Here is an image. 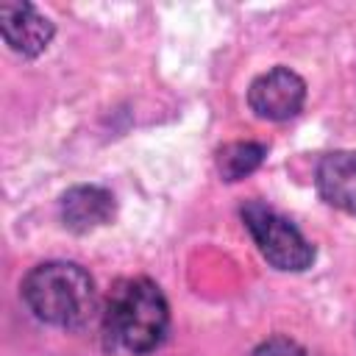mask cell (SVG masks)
Returning a JSON list of instances; mask_svg holds the SVG:
<instances>
[{"label":"cell","mask_w":356,"mask_h":356,"mask_svg":"<svg viewBox=\"0 0 356 356\" xmlns=\"http://www.w3.org/2000/svg\"><path fill=\"white\" fill-rule=\"evenodd\" d=\"M103 342L108 350L147 356L159 350L170 334V303L150 278H122L111 286L103 314Z\"/></svg>","instance_id":"obj_1"},{"label":"cell","mask_w":356,"mask_h":356,"mask_svg":"<svg viewBox=\"0 0 356 356\" xmlns=\"http://www.w3.org/2000/svg\"><path fill=\"white\" fill-rule=\"evenodd\" d=\"M19 295L39 323L56 328H81L97 309L95 278L75 261L36 264L22 278Z\"/></svg>","instance_id":"obj_2"},{"label":"cell","mask_w":356,"mask_h":356,"mask_svg":"<svg viewBox=\"0 0 356 356\" xmlns=\"http://www.w3.org/2000/svg\"><path fill=\"white\" fill-rule=\"evenodd\" d=\"M239 214L267 264L284 273H303L312 267L314 245L300 234L292 220H286L261 200H248Z\"/></svg>","instance_id":"obj_3"},{"label":"cell","mask_w":356,"mask_h":356,"mask_svg":"<svg viewBox=\"0 0 356 356\" xmlns=\"http://www.w3.org/2000/svg\"><path fill=\"white\" fill-rule=\"evenodd\" d=\"M306 103V81L289 67H273L248 86V106L259 120L284 122L300 114Z\"/></svg>","instance_id":"obj_4"},{"label":"cell","mask_w":356,"mask_h":356,"mask_svg":"<svg viewBox=\"0 0 356 356\" xmlns=\"http://www.w3.org/2000/svg\"><path fill=\"white\" fill-rule=\"evenodd\" d=\"M0 31L6 44L25 58H36L39 53H44L56 33L53 22L31 3H3Z\"/></svg>","instance_id":"obj_5"},{"label":"cell","mask_w":356,"mask_h":356,"mask_svg":"<svg viewBox=\"0 0 356 356\" xmlns=\"http://www.w3.org/2000/svg\"><path fill=\"white\" fill-rule=\"evenodd\" d=\"M314 186L328 206L356 217V150L325 153L317 164Z\"/></svg>","instance_id":"obj_6"},{"label":"cell","mask_w":356,"mask_h":356,"mask_svg":"<svg viewBox=\"0 0 356 356\" xmlns=\"http://www.w3.org/2000/svg\"><path fill=\"white\" fill-rule=\"evenodd\" d=\"M114 214V195L95 184H81L64 192L61 197V222L75 234L95 231L106 225Z\"/></svg>","instance_id":"obj_7"},{"label":"cell","mask_w":356,"mask_h":356,"mask_svg":"<svg viewBox=\"0 0 356 356\" xmlns=\"http://www.w3.org/2000/svg\"><path fill=\"white\" fill-rule=\"evenodd\" d=\"M264 156H267V145L261 142H228L217 150V172L228 184L242 181L245 175L261 167Z\"/></svg>","instance_id":"obj_8"},{"label":"cell","mask_w":356,"mask_h":356,"mask_svg":"<svg viewBox=\"0 0 356 356\" xmlns=\"http://www.w3.org/2000/svg\"><path fill=\"white\" fill-rule=\"evenodd\" d=\"M250 356H306V350L289 337H270V339L259 342L250 350Z\"/></svg>","instance_id":"obj_9"}]
</instances>
